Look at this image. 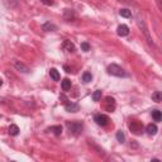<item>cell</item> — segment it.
<instances>
[{
    "label": "cell",
    "mask_w": 162,
    "mask_h": 162,
    "mask_svg": "<svg viewBox=\"0 0 162 162\" xmlns=\"http://www.w3.org/2000/svg\"><path fill=\"white\" fill-rule=\"evenodd\" d=\"M108 74L109 75H113V76H117V77H124L127 76L125 71L123 70L120 66H118V65H109L108 66Z\"/></svg>",
    "instance_id": "1"
},
{
    "label": "cell",
    "mask_w": 162,
    "mask_h": 162,
    "mask_svg": "<svg viewBox=\"0 0 162 162\" xmlns=\"http://www.w3.org/2000/svg\"><path fill=\"white\" fill-rule=\"evenodd\" d=\"M67 128L74 134H79L82 130V124L80 122H67Z\"/></svg>",
    "instance_id": "2"
},
{
    "label": "cell",
    "mask_w": 162,
    "mask_h": 162,
    "mask_svg": "<svg viewBox=\"0 0 162 162\" xmlns=\"http://www.w3.org/2000/svg\"><path fill=\"white\" fill-rule=\"evenodd\" d=\"M94 120L96 122L98 125H101V127L108 125V123H109V118L106 115H104V114H96Z\"/></svg>",
    "instance_id": "3"
},
{
    "label": "cell",
    "mask_w": 162,
    "mask_h": 162,
    "mask_svg": "<svg viewBox=\"0 0 162 162\" xmlns=\"http://www.w3.org/2000/svg\"><path fill=\"white\" fill-rule=\"evenodd\" d=\"M129 128H130V130H132L133 133L141 134L143 127H142V124H141L139 122H137V120H133V122H130V124H129Z\"/></svg>",
    "instance_id": "4"
},
{
    "label": "cell",
    "mask_w": 162,
    "mask_h": 162,
    "mask_svg": "<svg viewBox=\"0 0 162 162\" xmlns=\"http://www.w3.org/2000/svg\"><path fill=\"white\" fill-rule=\"evenodd\" d=\"M117 33H118V36H120V37H127L129 34V28L125 24H120L118 27V29H117Z\"/></svg>",
    "instance_id": "5"
},
{
    "label": "cell",
    "mask_w": 162,
    "mask_h": 162,
    "mask_svg": "<svg viewBox=\"0 0 162 162\" xmlns=\"http://www.w3.org/2000/svg\"><path fill=\"white\" fill-rule=\"evenodd\" d=\"M65 109H66L67 112L75 113V112H79V105H77V104H75V103L68 101V103H66V105H65Z\"/></svg>",
    "instance_id": "6"
},
{
    "label": "cell",
    "mask_w": 162,
    "mask_h": 162,
    "mask_svg": "<svg viewBox=\"0 0 162 162\" xmlns=\"http://www.w3.org/2000/svg\"><path fill=\"white\" fill-rule=\"evenodd\" d=\"M42 29L46 30V32H54V30H57V27L54 26V24H52L51 22H47V23H44L42 26Z\"/></svg>",
    "instance_id": "7"
},
{
    "label": "cell",
    "mask_w": 162,
    "mask_h": 162,
    "mask_svg": "<svg viewBox=\"0 0 162 162\" xmlns=\"http://www.w3.org/2000/svg\"><path fill=\"white\" fill-rule=\"evenodd\" d=\"M157 130H158V128H157L156 124H148L146 127V132L148 134H151V136H154V134L157 133Z\"/></svg>",
    "instance_id": "8"
},
{
    "label": "cell",
    "mask_w": 162,
    "mask_h": 162,
    "mask_svg": "<svg viewBox=\"0 0 162 162\" xmlns=\"http://www.w3.org/2000/svg\"><path fill=\"white\" fill-rule=\"evenodd\" d=\"M63 48L67 51V52H74L75 51V44L71 42V41H65L63 42Z\"/></svg>",
    "instance_id": "9"
},
{
    "label": "cell",
    "mask_w": 162,
    "mask_h": 162,
    "mask_svg": "<svg viewBox=\"0 0 162 162\" xmlns=\"http://www.w3.org/2000/svg\"><path fill=\"white\" fill-rule=\"evenodd\" d=\"M14 66H15V68L17 70H19V71H22V72H24V74H27V72H29V68L26 66V65H23V63H20V62H14Z\"/></svg>",
    "instance_id": "10"
},
{
    "label": "cell",
    "mask_w": 162,
    "mask_h": 162,
    "mask_svg": "<svg viewBox=\"0 0 162 162\" xmlns=\"http://www.w3.org/2000/svg\"><path fill=\"white\" fill-rule=\"evenodd\" d=\"M50 76H51V79H52L53 81L60 80V74H58V71L56 70V68H51L50 70Z\"/></svg>",
    "instance_id": "11"
},
{
    "label": "cell",
    "mask_w": 162,
    "mask_h": 162,
    "mask_svg": "<svg viewBox=\"0 0 162 162\" xmlns=\"http://www.w3.org/2000/svg\"><path fill=\"white\" fill-rule=\"evenodd\" d=\"M152 118L156 120V122H161L162 120V112H160V110H152Z\"/></svg>",
    "instance_id": "12"
},
{
    "label": "cell",
    "mask_w": 162,
    "mask_h": 162,
    "mask_svg": "<svg viewBox=\"0 0 162 162\" xmlns=\"http://www.w3.org/2000/svg\"><path fill=\"white\" fill-rule=\"evenodd\" d=\"M48 130H51V132H53L56 136H61L62 133V127L61 125H53L51 127V128H48Z\"/></svg>",
    "instance_id": "13"
},
{
    "label": "cell",
    "mask_w": 162,
    "mask_h": 162,
    "mask_svg": "<svg viewBox=\"0 0 162 162\" xmlns=\"http://www.w3.org/2000/svg\"><path fill=\"white\" fill-rule=\"evenodd\" d=\"M71 89V81L68 80V79H65L63 81H62V90L63 91H68Z\"/></svg>",
    "instance_id": "14"
},
{
    "label": "cell",
    "mask_w": 162,
    "mask_h": 162,
    "mask_svg": "<svg viewBox=\"0 0 162 162\" xmlns=\"http://www.w3.org/2000/svg\"><path fill=\"white\" fill-rule=\"evenodd\" d=\"M152 100L156 101V103L162 101V92L161 91H154L152 94Z\"/></svg>",
    "instance_id": "15"
},
{
    "label": "cell",
    "mask_w": 162,
    "mask_h": 162,
    "mask_svg": "<svg viewBox=\"0 0 162 162\" xmlns=\"http://www.w3.org/2000/svg\"><path fill=\"white\" fill-rule=\"evenodd\" d=\"M18 133H19L18 125H15V124H12V125L9 127V134H10V136H17Z\"/></svg>",
    "instance_id": "16"
},
{
    "label": "cell",
    "mask_w": 162,
    "mask_h": 162,
    "mask_svg": "<svg viewBox=\"0 0 162 162\" xmlns=\"http://www.w3.org/2000/svg\"><path fill=\"white\" fill-rule=\"evenodd\" d=\"M119 14L124 17V18H130V15H132V13H130L129 9H120L119 10Z\"/></svg>",
    "instance_id": "17"
},
{
    "label": "cell",
    "mask_w": 162,
    "mask_h": 162,
    "mask_svg": "<svg viewBox=\"0 0 162 162\" xmlns=\"http://www.w3.org/2000/svg\"><path fill=\"white\" fill-rule=\"evenodd\" d=\"M91 80H92V76H91L90 72H84V75H82V81L88 84V82H90Z\"/></svg>",
    "instance_id": "18"
},
{
    "label": "cell",
    "mask_w": 162,
    "mask_h": 162,
    "mask_svg": "<svg viewBox=\"0 0 162 162\" xmlns=\"http://www.w3.org/2000/svg\"><path fill=\"white\" fill-rule=\"evenodd\" d=\"M117 139H118V142H120V143H123L124 141H125V136H124V133L122 130H118V132H117Z\"/></svg>",
    "instance_id": "19"
},
{
    "label": "cell",
    "mask_w": 162,
    "mask_h": 162,
    "mask_svg": "<svg viewBox=\"0 0 162 162\" xmlns=\"http://www.w3.org/2000/svg\"><path fill=\"white\" fill-rule=\"evenodd\" d=\"M101 99V90H96L94 94H92V100L94 101H99Z\"/></svg>",
    "instance_id": "20"
},
{
    "label": "cell",
    "mask_w": 162,
    "mask_h": 162,
    "mask_svg": "<svg viewBox=\"0 0 162 162\" xmlns=\"http://www.w3.org/2000/svg\"><path fill=\"white\" fill-rule=\"evenodd\" d=\"M81 50L84 51V52H88V51H90V44L88 42H82L81 43Z\"/></svg>",
    "instance_id": "21"
},
{
    "label": "cell",
    "mask_w": 162,
    "mask_h": 162,
    "mask_svg": "<svg viewBox=\"0 0 162 162\" xmlns=\"http://www.w3.org/2000/svg\"><path fill=\"white\" fill-rule=\"evenodd\" d=\"M41 3H43L44 5H50V6L54 4V1H53V0H41Z\"/></svg>",
    "instance_id": "22"
}]
</instances>
